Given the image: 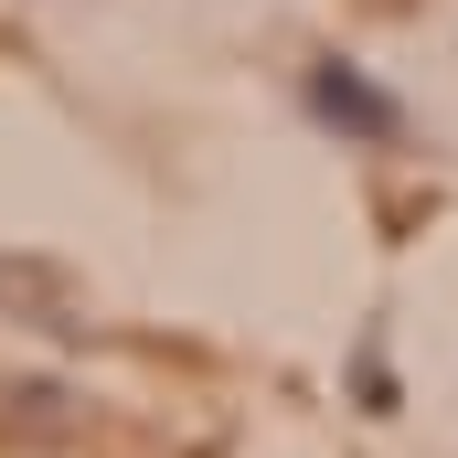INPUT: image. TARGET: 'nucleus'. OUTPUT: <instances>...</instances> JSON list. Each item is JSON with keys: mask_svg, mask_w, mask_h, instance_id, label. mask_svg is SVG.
Instances as JSON below:
<instances>
[{"mask_svg": "<svg viewBox=\"0 0 458 458\" xmlns=\"http://www.w3.org/2000/svg\"><path fill=\"white\" fill-rule=\"evenodd\" d=\"M310 107L331 117L342 139H373V149H394V139H405V107H394L384 86H362L352 64H320V75H310Z\"/></svg>", "mask_w": 458, "mask_h": 458, "instance_id": "nucleus-1", "label": "nucleus"}]
</instances>
